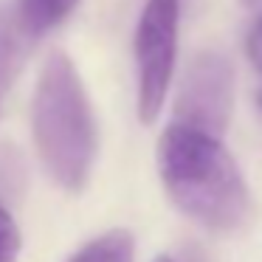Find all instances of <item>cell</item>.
<instances>
[{"instance_id":"8992f818","label":"cell","mask_w":262,"mask_h":262,"mask_svg":"<svg viewBox=\"0 0 262 262\" xmlns=\"http://www.w3.org/2000/svg\"><path fill=\"white\" fill-rule=\"evenodd\" d=\"M133 254H136L133 234L124 228H113V231L82 245L68 262H133Z\"/></svg>"},{"instance_id":"6da1fadb","label":"cell","mask_w":262,"mask_h":262,"mask_svg":"<svg viewBox=\"0 0 262 262\" xmlns=\"http://www.w3.org/2000/svg\"><path fill=\"white\" fill-rule=\"evenodd\" d=\"M158 172L172 203L200 226L234 231L248 217L245 178L220 138L169 124L158 138Z\"/></svg>"},{"instance_id":"5b68a950","label":"cell","mask_w":262,"mask_h":262,"mask_svg":"<svg viewBox=\"0 0 262 262\" xmlns=\"http://www.w3.org/2000/svg\"><path fill=\"white\" fill-rule=\"evenodd\" d=\"M76 6L79 0H20L17 26L26 34V40H37L51 29H57Z\"/></svg>"},{"instance_id":"7a4b0ae2","label":"cell","mask_w":262,"mask_h":262,"mask_svg":"<svg viewBox=\"0 0 262 262\" xmlns=\"http://www.w3.org/2000/svg\"><path fill=\"white\" fill-rule=\"evenodd\" d=\"M31 133L46 172L68 192L88 183L96 158V121L68 54L51 51L31 96Z\"/></svg>"},{"instance_id":"30bf717a","label":"cell","mask_w":262,"mask_h":262,"mask_svg":"<svg viewBox=\"0 0 262 262\" xmlns=\"http://www.w3.org/2000/svg\"><path fill=\"white\" fill-rule=\"evenodd\" d=\"M239 3H243V6H256L259 0H239Z\"/></svg>"},{"instance_id":"277c9868","label":"cell","mask_w":262,"mask_h":262,"mask_svg":"<svg viewBox=\"0 0 262 262\" xmlns=\"http://www.w3.org/2000/svg\"><path fill=\"white\" fill-rule=\"evenodd\" d=\"M234 107V68L223 54L203 51L192 57L175 96V121L223 138Z\"/></svg>"},{"instance_id":"3957f363","label":"cell","mask_w":262,"mask_h":262,"mask_svg":"<svg viewBox=\"0 0 262 262\" xmlns=\"http://www.w3.org/2000/svg\"><path fill=\"white\" fill-rule=\"evenodd\" d=\"M181 0H147L136 26L138 119L152 124L161 116L175 74Z\"/></svg>"},{"instance_id":"ba28073f","label":"cell","mask_w":262,"mask_h":262,"mask_svg":"<svg viewBox=\"0 0 262 262\" xmlns=\"http://www.w3.org/2000/svg\"><path fill=\"white\" fill-rule=\"evenodd\" d=\"M20 254V231L14 226L12 214L0 203V262H14Z\"/></svg>"},{"instance_id":"8fae6325","label":"cell","mask_w":262,"mask_h":262,"mask_svg":"<svg viewBox=\"0 0 262 262\" xmlns=\"http://www.w3.org/2000/svg\"><path fill=\"white\" fill-rule=\"evenodd\" d=\"M155 262H175V259H169V256H158Z\"/></svg>"},{"instance_id":"52a82bcc","label":"cell","mask_w":262,"mask_h":262,"mask_svg":"<svg viewBox=\"0 0 262 262\" xmlns=\"http://www.w3.org/2000/svg\"><path fill=\"white\" fill-rule=\"evenodd\" d=\"M23 40L26 34L20 31L17 20H0V85H9L12 74L20 65V54H23Z\"/></svg>"},{"instance_id":"7c38bea8","label":"cell","mask_w":262,"mask_h":262,"mask_svg":"<svg viewBox=\"0 0 262 262\" xmlns=\"http://www.w3.org/2000/svg\"><path fill=\"white\" fill-rule=\"evenodd\" d=\"M256 102H259V110H262V91H259V96H256Z\"/></svg>"},{"instance_id":"9c48e42d","label":"cell","mask_w":262,"mask_h":262,"mask_svg":"<svg viewBox=\"0 0 262 262\" xmlns=\"http://www.w3.org/2000/svg\"><path fill=\"white\" fill-rule=\"evenodd\" d=\"M245 48H248L251 62H254V65H256V71L262 74V14L254 20V26H251L248 40H245Z\"/></svg>"}]
</instances>
